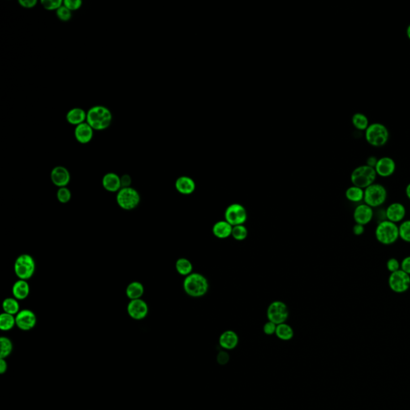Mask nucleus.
<instances>
[{
	"label": "nucleus",
	"instance_id": "nucleus-3",
	"mask_svg": "<svg viewBox=\"0 0 410 410\" xmlns=\"http://www.w3.org/2000/svg\"><path fill=\"white\" fill-rule=\"evenodd\" d=\"M375 236L377 241L384 245L394 244L400 238L399 226L388 220L381 221L375 229Z\"/></svg>",
	"mask_w": 410,
	"mask_h": 410
},
{
	"label": "nucleus",
	"instance_id": "nucleus-30",
	"mask_svg": "<svg viewBox=\"0 0 410 410\" xmlns=\"http://www.w3.org/2000/svg\"><path fill=\"white\" fill-rule=\"evenodd\" d=\"M2 308H3L4 312L8 313V314L13 315V316L18 314L19 311H20L19 310L20 307H19L18 300L15 299V298L12 297L6 298V299L3 300Z\"/></svg>",
	"mask_w": 410,
	"mask_h": 410
},
{
	"label": "nucleus",
	"instance_id": "nucleus-29",
	"mask_svg": "<svg viewBox=\"0 0 410 410\" xmlns=\"http://www.w3.org/2000/svg\"><path fill=\"white\" fill-rule=\"evenodd\" d=\"M352 123L356 129L359 131H364L369 126V119L363 113H357L352 116Z\"/></svg>",
	"mask_w": 410,
	"mask_h": 410
},
{
	"label": "nucleus",
	"instance_id": "nucleus-45",
	"mask_svg": "<svg viewBox=\"0 0 410 410\" xmlns=\"http://www.w3.org/2000/svg\"><path fill=\"white\" fill-rule=\"evenodd\" d=\"M364 230H365V229H364V225H358V224H356L352 228L354 235H362V234H364Z\"/></svg>",
	"mask_w": 410,
	"mask_h": 410
},
{
	"label": "nucleus",
	"instance_id": "nucleus-13",
	"mask_svg": "<svg viewBox=\"0 0 410 410\" xmlns=\"http://www.w3.org/2000/svg\"><path fill=\"white\" fill-rule=\"evenodd\" d=\"M127 311L130 317L135 321H140L148 316V305L142 299L132 300L127 304Z\"/></svg>",
	"mask_w": 410,
	"mask_h": 410
},
{
	"label": "nucleus",
	"instance_id": "nucleus-35",
	"mask_svg": "<svg viewBox=\"0 0 410 410\" xmlns=\"http://www.w3.org/2000/svg\"><path fill=\"white\" fill-rule=\"evenodd\" d=\"M57 199L61 204H67L71 199V192L67 187H59L57 194Z\"/></svg>",
	"mask_w": 410,
	"mask_h": 410
},
{
	"label": "nucleus",
	"instance_id": "nucleus-41",
	"mask_svg": "<svg viewBox=\"0 0 410 410\" xmlns=\"http://www.w3.org/2000/svg\"><path fill=\"white\" fill-rule=\"evenodd\" d=\"M401 269L410 276V256H406L402 260Z\"/></svg>",
	"mask_w": 410,
	"mask_h": 410
},
{
	"label": "nucleus",
	"instance_id": "nucleus-49",
	"mask_svg": "<svg viewBox=\"0 0 410 410\" xmlns=\"http://www.w3.org/2000/svg\"><path fill=\"white\" fill-rule=\"evenodd\" d=\"M406 35H407V37H408L409 40H410V24L407 27V29H406Z\"/></svg>",
	"mask_w": 410,
	"mask_h": 410
},
{
	"label": "nucleus",
	"instance_id": "nucleus-40",
	"mask_svg": "<svg viewBox=\"0 0 410 410\" xmlns=\"http://www.w3.org/2000/svg\"><path fill=\"white\" fill-rule=\"evenodd\" d=\"M277 327V325H276L275 323L268 321L263 326V331L266 335H273V334H276Z\"/></svg>",
	"mask_w": 410,
	"mask_h": 410
},
{
	"label": "nucleus",
	"instance_id": "nucleus-34",
	"mask_svg": "<svg viewBox=\"0 0 410 410\" xmlns=\"http://www.w3.org/2000/svg\"><path fill=\"white\" fill-rule=\"evenodd\" d=\"M399 237L406 243H410V220L404 221L399 226Z\"/></svg>",
	"mask_w": 410,
	"mask_h": 410
},
{
	"label": "nucleus",
	"instance_id": "nucleus-28",
	"mask_svg": "<svg viewBox=\"0 0 410 410\" xmlns=\"http://www.w3.org/2000/svg\"><path fill=\"white\" fill-rule=\"evenodd\" d=\"M276 335H277V338L282 340V341H290L293 338V329L286 323L280 324V325H277Z\"/></svg>",
	"mask_w": 410,
	"mask_h": 410
},
{
	"label": "nucleus",
	"instance_id": "nucleus-25",
	"mask_svg": "<svg viewBox=\"0 0 410 410\" xmlns=\"http://www.w3.org/2000/svg\"><path fill=\"white\" fill-rule=\"evenodd\" d=\"M144 293V286L139 281L131 282L126 289V295L131 300L141 299Z\"/></svg>",
	"mask_w": 410,
	"mask_h": 410
},
{
	"label": "nucleus",
	"instance_id": "nucleus-15",
	"mask_svg": "<svg viewBox=\"0 0 410 410\" xmlns=\"http://www.w3.org/2000/svg\"><path fill=\"white\" fill-rule=\"evenodd\" d=\"M51 179L52 183L59 187V188L67 187L71 180V174L65 167H55L51 173Z\"/></svg>",
	"mask_w": 410,
	"mask_h": 410
},
{
	"label": "nucleus",
	"instance_id": "nucleus-8",
	"mask_svg": "<svg viewBox=\"0 0 410 410\" xmlns=\"http://www.w3.org/2000/svg\"><path fill=\"white\" fill-rule=\"evenodd\" d=\"M117 201L123 210H133L140 204V194L133 187H123L117 192Z\"/></svg>",
	"mask_w": 410,
	"mask_h": 410
},
{
	"label": "nucleus",
	"instance_id": "nucleus-5",
	"mask_svg": "<svg viewBox=\"0 0 410 410\" xmlns=\"http://www.w3.org/2000/svg\"><path fill=\"white\" fill-rule=\"evenodd\" d=\"M390 139V131L387 127L381 123L369 124L365 130V140L373 147H382L387 144Z\"/></svg>",
	"mask_w": 410,
	"mask_h": 410
},
{
	"label": "nucleus",
	"instance_id": "nucleus-43",
	"mask_svg": "<svg viewBox=\"0 0 410 410\" xmlns=\"http://www.w3.org/2000/svg\"><path fill=\"white\" fill-rule=\"evenodd\" d=\"M19 3L24 8H33L37 4L36 0H19Z\"/></svg>",
	"mask_w": 410,
	"mask_h": 410
},
{
	"label": "nucleus",
	"instance_id": "nucleus-42",
	"mask_svg": "<svg viewBox=\"0 0 410 410\" xmlns=\"http://www.w3.org/2000/svg\"><path fill=\"white\" fill-rule=\"evenodd\" d=\"M229 360V355L228 352H225V351H221V352H219L218 356H217V361H218L219 364H227Z\"/></svg>",
	"mask_w": 410,
	"mask_h": 410
},
{
	"label": "nucleus",
	"instance_id": "nucleus-32",
	"mask_svg": "<svg viewBox=\"0 0 410 410\" xmlns=\"http://www.w3.org/2000/svg\"><path fill=\"white\" fill-rule=\"evenodd\" d=\"M0 344H1V352H0V357L1 358H6L11 353L13 350V344L6 337H2L0 338Z\"/></svg>",
	"mask_w": 410,
	"mask_h": 410
},
{
	"label": "nucleus",
	"instance_id": "nucleus-39",
	"mask_svg": "<svg viewBox=\"0 0 410 410\" xmlns=\"http://www.w3.org/2000/svg\"><path fill=\"white\" fill-rule=\"evenodd\" d=\"M82 1L80 0H64L63 1V6H66L69 10H76L80 8L82 6Z\"/></svg>",
	"mask_w": 410,
	"mask_h": 410
},
{
	"label": "nucleus",
	"instance_id": "nucleus-9",
	"mask_svg": "<svg viewBox=\"0 0 410 410\" xmlns=\"http://www.w3.org/2000/svg\"><path fill=\"white\" fill-rule=\"evenodd\" d=\"M290 316V310L287 304L281 300H274L269 304L267 309V317L269 321L280 325L286 323Z\"/></svg>",
	"mask_w": 410,
	"mask_h": 410
},
{
	"label": "nucleus",
	"instance_id": "nucleus-24",
	"mask_svg": "<svg viewBox=\"0 0 410 410\" xmlns=\"http://www.w3.org/2000/svg\"><path fill=\"white\" fill-rule=\"evenodd\" d=\"M66 119L70 124L78 126L87 120V113L80 108H74L67 112Z\"/></svg>",
	"mask_w": 410,
	"mask_h": 410
},
{
	"label": "nucleus",
	"instance_id": "nucleus-33",
	"mask_svg": "<svg viewBox=\"0 0 410 410\" xmlns=\"http://www.w3.org/2000/svg\"><path fill=\"white\" fill-rule=\"evenodd\" d=\"M248 231L247 228L244 225H237V226H234L233 228V232H232V236L237 240V241H242L248 236Z\"/></svg>",
	"mask_w": 410,
	"mask_h": 410
},
{
	"label": "nucleus",
	"instance_id": "nucleus-4",
	"mask_svg": "<svg viewBox=\"0 0 410 410\" xmlns=\"http://www.w3.org/2000/svg\"><path fill=\"white\" fill-rule=\"evenodd\" d=\"M377 176L375 169L364 165L356 167V169H354L350 176V179L352 185L365 189L366 187L375 183Z\"/></svg>",
	"mask_w": 410,
	"mask_h": 410
},
{
	"label": "nucleus",
	"instance_id": "nucleus-12",
	"mask_svg": "<svg viewBox=\"0 0 410 410\" xmlns=\"http://www.w3.org/2000/svg\"><path fill=\"white\" fill-rule=\"evenodd\" d=\"M16 326L23 331H29L34 329L37 322V318L34 312L30 309L19 311L15 317Z\"/></svg>",
	"mask_w": 410,
	"mask_h": 410
},
{
	"label": "nucleus",
	"instance_id": "nucleus-27",
	"mask_svg": "<svg viewBox=\"0 0 410 410\" xmlns=\"http://www.w3.org/2000/svg\"><path fill=\"white\" fill-rule=\"evenodd\" d=\"M364 189L356 186H351L348 187L346 192V196L347 200L351 202L359 203L364 200Z\"/></svg>",
	"mask_w": 410,
	"mask_h": 410
},
{
	"label": "nucleus",
	"instance_id": "nucleus-18",
	"mask_svg": "<svg viewBox=\"0 0 410 410\" xmlns=\"http://www.w3.org/2000/svg\"><path fill=\"white\" fill-rule=\"evenodd\" d=\"M74 135L80 144H88L93 138L94 129L87 122H84L75 127Z\"/></svg>",
	"mask_w": 410,
	"mask_h": 410
},
{
	"label": "nucleus",
	"instance_id": "nucleus-44",
	"mask_svg": "<svg viewBox=\"0 0 410 410\" xmlns=\"http://www.w3.org/2000/svg\"><path fill=\"white\" fill-rule=\"evenodd\" d=\"M121 187H131V178L129 175L124 174L120 177Z\"/></svg>",
	"mask_w": 410,
	"mask_h": 410
},
{
	"label": "nucleus",
	"instance_id": "nucleus-11",
	"mask_svg": "<svg viewBox=\"0 0 410 410\" xmlns=\"http://www.w3.org/2000/svg\"><path fill=\"white\" fill-rule=\"evenodd\" d=\"M388 284L390 290L396 293H404L410 288V276L400 269L390 274Z\"/></svg>",
	"mask_w": 410,
	"mask_h": 410
},
{
	"label": "nucleus",
	"instance_id": "nucleus-2",
	"mask_svg": "<svg viewBox=\"0 0 410 410\" xmlns=\"http://www.w3.org/2000/svg\"><path fill=\"white\" fill-rule=\"evenodd\" d=\"M183 288L185 293L191 297H201L208 293L209 283L206 277L202 274L192 273L185 277Z\"/></svg>",
	"mask_w": 410,
	"mask_h": 410
},
{
	"label": "nucleus",
	"instance_id": "nucleus-16",
	"mask_svg": "<svg viewBox=\"0 0 410 410\" xmlns=\"http://www.w3.org/2000/svg\"><path fill=\"white\" fill-rule=\"evenodd\" d=\"M406 215V207L402 203H392L385 210V217L393 223H400L404 220Z\"/></svg>",
	"mask_w": 410,
	"mask_h": 410
},
{
	"label": "nucleus",
	"instance_id": "nucleus-37",
	"mask_svg": "<svg viewBox=\"0 0 410 410\" xmlns=\"http://www.w3.org/2000/svg\"><path fill=\"white\" fill-rule=\"evenodd\" d=\"M57 15L59 19H60L62 22H67L70 20L72 17V13L71 10H69L66 6H61L58 10H57Z\"/></svg>",
	"mask_w": 410,
	"mask_h": 410
},
{
	"label": "nucleus",
	"instance_id": "nucleus-19",
	"mask_svg": "<svg viewBox=\"0 0 410 410\" xmlns=\"http://www.w3.org/2000/svg\"><path fill=\"white\" fill-rule=\"evenodd\" d=\"M176 189L182 195H191L196 190V183L189 176H183L176 180Z\"/></svg>",
	"mask_w": 410,
	"mask_h": 410
},
{
	"label": "nucleus",
	"instance_id": "nucleus-1",
	"mask_svg": "<svg viewBox=\"0 0 410 410\" xmlns=\"http://www.w3.org/2000/svg\"><path fill=\"white\" fill-rule=\"evenodd\" d=\"M113 114L108 108L101 105L94 106L87 113L86 122L96 131H103L110 126Z\"/></svg>",
	"mask_w": 410,
	"mask_h": 410
},
{
	"label": "nucleus",
	"instance_id": "nucleus-38",
	"mask_svg": "<svg viewBox=\"0 0 410 410\" xmlns=\"http://www.w3.org/2000/svg\"><path fill=\"white\" fill-rule=\"evenodd\" d=\"M386 267H387V269L390 271V273H394V272L400 270L401 263L397 259L392 257V258L388 260L387 263H386Z\"/></svg>",
	"mask_w": 410,
	"mask_h": 410
},
{
	"label": "nucleus",
	"instance_id": "nucleus-31",
	"mask_svg": "<svg viewBox=\"0 0 410 410\" xmlns=\"http://www.w3.org/2000/svg\"><path fill=\"white\" fill-rule=\"evenodd\" d=\"M16 325L15 317L13 315L8 314L6 312H2L0 315V329L2 331H9Z\"/></svg>",
	"mask_w": 410,
	"mask_h": 410
},
{
	"label": "nucleus",
	"instance_id": "nucleus-21",
	"mask_svg": "<svg viewBox=\"0 0 410 410\" xmlns=\"http://www.w3.org/2000/svg\"><path fill=\"white\" fill-rule=\"evenodd\" d=\"M239 338L235 332L233 330H226L224 332L219 338V344L222 348L226 350H232L237 346Z\"/></svg>",
	"mask_w": 410,
	"mask_h": 410
},
{
	"label": "nucleus",
	"instance_id": "nucleus-20",
	"mask_svg": "<svg viewBox=\"0 0 410 410\" xmlns=\"http://www.w3.org/2000/svg\"><path fill=\"white\" fill-rule=\"evenodd\" d=\"M103 187L108 192H118L121 187L120 176L114 173L105 174L102 179Z\"/></svg>",
	"mask_w": 410,
	"mask_h": 410
},
{
	"label": "nucleus",
	"instance_id": "nucleus-6",
	"mask_svg": "<svg viewBox=\"0 0 410 410\" xmlns=\"http://www.w3.org/2000/svg\"><path fill=\"white\" fill-rule=\"evenodd\" d=\"M387 190L380 183H373L364 189V202L372 208H378L387 200Z\"/></svg>",
	"mask_w": 410,
	"mask_h": 410
},
{
	"label": "nucleus",
	"instance_id": "nucleus-47",
	"mask_svg": "<svg viewBox=\"0 0 410 410\" xmlns=\"http://www.w3.org/2000/svg\"><path fill=\"white\" fill-rule=\"evenodd\" d=\"M7 370V363H6L5 359L1 358L0 360V373L3 374L6 373Z\"/></svg>",
	"mask_w": 410,
	"mask_h": 410
},
{
	"label": "nucleus",
	"instance_id": "nucleus-17",
	"mask_svg": "<svg viewBox=\"0 0 410 410\" xmlns=\"http://www.w3.org/2000/svg\"><path fill=\"white\" fill-rule=\"evenodd\" d=\"M396 170V163L394 159L389 156H384L378 159L377 165L375 167V171L377 175L381 177H390L394 174Z\"/></svg>",
	"mask_w": 410,
	"mask_h": 410
},
{
	"label": "nucleus",
	"instance_id": "nucleus-14",
	"mask_svg": "<svg viewBox=\"0 0 410 410\" xmlns=\"http://www.w3.org/2000/svg\"><path fill=\"white\" fill-rule=\"evenodd\" d=\"M373 209L365 204H359L354 209L353 219L356 224L367 225L370 223L373 218Z\"/></svg>",
	"mask_w": 410,
	"mask_h": 410
},
{
	"label": "nucleus",
	"instance_id": "nucleus-22",
	"mask_svg": "<svg viewBox=\"0 0 410 410\" xmlns=\"http://www.w3.org/2000/svg\"><path fill=\"white\" fill-rule=\"evenodd\" d=\"M233 226L227 221H219L213 227V234L219 239H226L232 235Z\"/></svg>",
	"mask_w": 410,
	"mask_h": 410
},
{
	"label": "nucleus",
	"instance_id": "nucleus-26",
	"mask_svg": "<svg viewBox=\"0 0 410 410\" xmlns=\"http://www.w3.org/2000/svg\"><path fill=\"white\" fill-rule=\"evenodd\" d=\"M176 269L179 275L184 276L186 277L192 273L193 266H192V262L188 259L181 257L176 260Z\"/></svg>",
	"mask_w": 410,
	"mask_h": 410
},
{
	"label": "nucleus",
	"instance_id": "nucleus-23",
	"mask_svg": "<svg viewBox=\"0 0 410 410\" xmlns=\"http://www.w3.org/2000/svg\"><path fill=\"white\" fill-rule=\"evenodd\" d=\"M13 296L18 300H25L29 296L30 286L27 281L19 280L12 287Z\"/></svg>",
	"mask_w": 410,
	"mask_h": 410
},
{
	"label": "nucleus",
	"instance_id": "nucleus-36",
	"mask_svg": "<svg viewBox=\"0 0 410 410\" xmlns=\"http://www.w3.org/2000/svg\"><path fill=\"white\" fill-rule=\"evenodd\" d=\"M41 4L48 10H57L63 4L62 0H42Z\"/></svg>",
	"mask_w": 410,
	"mask_h": 410
},
{
	"label": "nucleus",
	"instance_id": "nucleus-46",
	"mask_svg": "<svg viewBox=\"0 0 410 410\" xmlns=\"http://www.w3.org/2000/svg\"><path fill=\"white\" fill-rule=\"evenodd\" d=\"M377 161H378V159H377L376 156H369V158L367 159L366 165L372 167V168L375 169V167L377 165Z\"/></svg>",
	"mask_w": 410,
	"mask_h": 410
},
{
	"label": "nucleus",
	"instance_id": "nucleus-7",
	"mask_svg": "<svg viewBox=\"0 0 410 410\" xmlns=\"http://www.w3.org/2000/svg\"><path fill=\"white\" fill-rule=\"evenodd\" d=\"M15 275L19 280L27 281L33 277L36 271V262L29 254H22L18 256L14 265Z\"/></svg>",
	"mask_w": 410,
	"mask_h": 410
},
{
	"label": "nucleus",
	"instance_id": "nucleus-10",
	"mask_svg": "<svg viewBox=\"0 0 410 410\" xmlns=\"http://www.w3.org/2000/svg\"><path fill=\"white\" fill-rule=\"evenodd\" d=\"M225 220L233 227L244 225L248 220V213L242 204L234 203L225 209Z\"/></svg>",
	"mask_w": 410,
	"mask_h": 410
},
{
	"label": "nucleus",
	"instance_id": "nucleus-48",
	"mask_svg": "<svg viewBox=\"0 0 410 410\" xmlns=\"http://www.w3.org/2000/svg\"><path fill=\"white\" fill-rule=\"evenodd\" d=\"M406 196H407V197H408L409 200H410V183H409L408 185L406 186Z\"/></svg>",
	"mask_w": 410,
	"mask_h": 410
}]
</instances>
